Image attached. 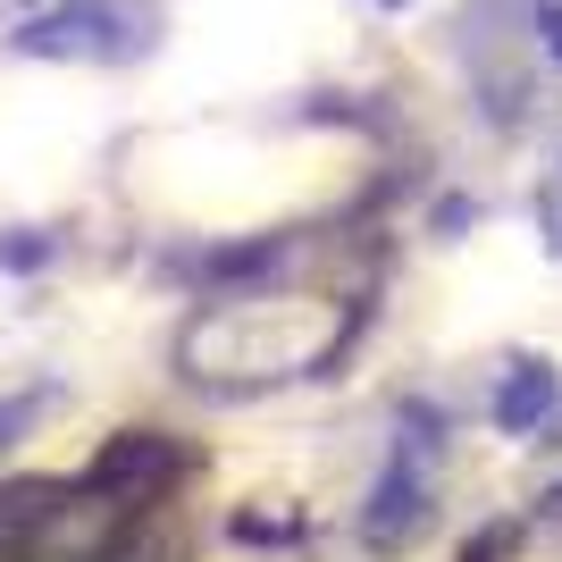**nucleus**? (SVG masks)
Segmentation results:
<instances>
[{"mask_svg": "<svg viewBox=\"0 0 562 562\" xmlns=\"http://www.w3.org/2000/svg\"><path fill=\"white\" fill-rule=\"evenodd\" d=\"M117 25H135L117 0H76V9H50V18H34L18 34L25 59H117L126 50V34Z\"/></svg>", "mask_w": 562, "mask_h": 562, "instance_id": "f257e3e1", "label": "nucleus"}, {"mask_svg": "<svg viewBox=\"0 0 562 562\" xmlns=\"http://www.w3.org/2000/svg\"><path fill=\"white\" fill-rule=\"evenodd\" d=\"M554 403H562V370H546V361H520L513 378H504V395H495V428H538L554 420Z\"/></svg>", "mask_w": 562, "mask_h": 562, "instance_id": "f03ea898", "label": "nucleus"}, {"mask_svg": "<svg viewBox=\"0 0 562 562\" xmlns=\"http://www.w3.org/2000/svg\"><path fill=\"white\" fill-rule=\"evenodd\" d=\"M420 529V470H386V487H378V513H370V546H395Z\"/></svg>", "mask_w": 562, "mask_h": 562, "instance_id": "7ed1b4c3", "label": "nucleus"}, {"mask_svg": "<svg viewBox=\"0 0 562 562\" xmlns=\"http://www.w3.org/2000/svg\"><path fill=\"white\" fill-rule=\"evenodd\" d=\"M554 50H562V18H554Z\"/></svg>", "mask_w": 562, "mask_h": 562, "instance_id": "20e7f679", "label": "nucleus"}]
</instances>
